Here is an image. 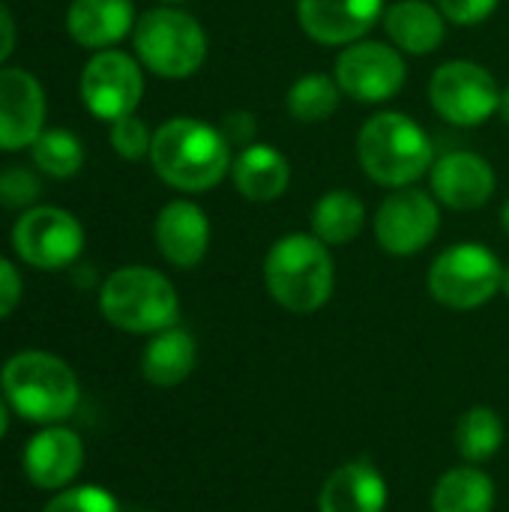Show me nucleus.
<instances>
[{
	"label": "nucleus",
	"instance_id": "1",
	"mask_svg": "<svg viewBox=\"0 0 509 512\" xmlns=\"http://www.w3.org/2000/svg\"><path fill=\"white\" fill-rule=\"evenodd\" d=\"M231 141L198 117H171L153 132L150 165L162 183L180 192H210L231 174Z\"/></svg>",
	"mask_w": 509,
	"mask_h": 512
},
{
	"label": "nucleus",
	"instance_id": "2",
	"mask_svg": "<svg viewBox=\"0 0 509 512\" xmlns=\"http://www.w3.org/2000/svg\"><path fill=\"white\" fill-rule=\"evenodd\" d=\"M357 162L366 177L387 189H405L435 165L429 132L402 111H381L357 132Z\"/></svg>",
	"mask_w": 509,
	"mask_h": 512
},
{
	"label": "nucleus",
	"instance_id": "3",
	"mask_svg": "<svg viewBox=\"0 0 509 512\" xmlns=\"http://www.w3.org/2000/svg\"><path fill=\"white\" fill-rule=\"evenodd\" d=\"M264 285L285 312L312 315L324 309L336 288L330 246L303 231L279 237L264 258Z\"/></svg>",
	"mask_w": 509,
	"mask_h": 512
},
{
	"label": "nucleus",
	"instance_id": "4",
	"mask_svg": "<svg viewBox=\"0 0 509 512\" xmlns=\"http://www.w3.org/2000/svg\"><path fill=\"white\" fill-rule=\"evenodd\" d=\"M0 387L9 408L39 426H54L66 420L78 408L81 396L78 378L69 363L45 351H21L6 360L0 372Z\"/></svg>",
	"mask_w": 509,
	"mask_h": 512
},
{
	"label": "nucleus",
	"instance_id": "5",
	"mask_svg": "<svg viewBox=\"0 0 509 512\" xmlns=\"http://www.w3.org/2000/svg\"><path fill=\"white\" fill-rule=\"evenodd\" d=\"M99 309L108 324L126 333H159L177 324L180 300L174 285L150 267L114 270L102 291Z\"/></svg>",
	"mask_w": 509,
	"mask_h": 512
},
{
	"label": "nucleus",
	"instance_id": "6",
	"mask_svg": "<svg viewBox=\"0 0 509 512\" xmlns=\"http://www.w3.org/2000/svg\"><path fill=\"white\" fill-rule=\"evenodd\" d=\"M135 54L159 78H192L207 60V33L195 15L159 6L135 21Z\"/></svg>",
	"mask_w": 509,
	"mask_h": 512
},
{
	"label": "nucleus",
	"instance_id": "7",
	"mask_svg": "<svg viewBox=\"0 0 509 512\" xmlns=\"http://www.w3.org/2000/svg\"><path fill=\"white\" fill-rule=\"evenodd\" d=\"M504 267L483 243H456L429 267V294L456 312L486 306L501 291Z\"/></svg>",
	"mask_w": 509,
	"mask_h": 512
},
{
	"label": "nucleus",
	"instance_id": "8",
	"mask_svg": "<svg viewBox=\"0 0 509 512\" xmlns=\"http://www.w3.org/2000/svg\"><path fill=\"white\" fill-rule=\"evenodd\" d=\"M429 102L435 114L453 126H483L501 108L495 75L474 60H447L432 72Z\"/></svg>",
	"mask_w": 509,
	"mask_h": 512
},
{
	"label": "nucleus",
	"instance_id": "9",
	"mask_svg": "<svg viewBox=\"0 0 509 512\" xmlns=\"http://www.w3.org/2000/svg\"><path fill=\"white\" fill-rule=\"evenodd\" d=\"M333 78L354 102L378 105L399 96L408 81V63L393 42L387 45L375 39H360L339 51L333 63Z\"/></svg>",
	"mask_w": 509,
	"mask_h": 512
},
{
	"label": "nucleus",
	"instance_id": "10",
	"mask_svg": "<svg viewBox=\"0 0 509 512\" xmlns=\"http://www.w3.org/2000/svg\"><path fill=\"white\" fill-rule=\"evenodd\" d=\"M375 240L387 255L408 258L423 252L441 231V207L432 192L405 186L393 189L375 213Z\"/></svg>",
	"mask_w": 509,
	"mask_h": 512
},
{
	"label": "nucleus",
	"instance_id": "11",
	"mask_svg": "<svg viewBox=\"0 0 509 512\" xmlns=\"http://www.w3.org/2000/svg\"><path fill=\"white\" fill-rule=\"evenodd\" d=\"M12 246L30 267L60 270L69 267L84 249L81 222L57 207H33L12 228Z\"/></svg>",
	"mask_w": 509,
	"mask_h": 512
},
{
	"label": "nucleus",
	"instance_id": "12",
	"mask_svg": "<svg viewBox=\"0 0 509 512\" xmlns=\"http://www.w3.org/2000/svg\"><path fill=\"white\" fill-rule=\"evenodd\" d=\"M144 93L141 66L123 51H99L81 72V99L99 120H120L135 114Z\"/></svg>",
	"mask_w": 509,
	"mask_h": 512
},
{
	"label": "nucleus",
	"instance_id": "13",
	"mask_svg": "<svg viewBox=\"0 0 509 512\" xmlns=\"http://www.w3.org/2000/svg\"><path fill=\"white\" fill-rule=\"evenodd\" d=\"M384 9L387 0H297V21L312 42L345 48L366 39Z\"/></svg>",
	"mask_w": 509,
	"mask_h": 512
},
{
	"label": "nucleus",
	"instance_id": "14",
	"mask_svg": "<svg viewBox=\"0 0 509 512\" xmlns=\"http://www.w3.org/2000/svg\"><path fill=\"white\" fill-rule=\"evenodd\" d=\"M429 183L435 201L459 213H474L486 207L498 189L495 168L474 150H450L438 156L429 171Z\"/></svg>",
	"mask_w": 509,
	"mask_h": 512
},
{
	"label": "nucleus",
	"instance_id": "15",
	"mask_svg": "<svg viewBox=\"0 0 509 512\" xmlns=\"http://www.w3.org/2000/svg\"><path fill=\"white\" fill-rule=\"evenodd\" d=\"M45 96L24 69H0V150H18L42 135Z\"/></svg>",
	"mask_w": 509,
	"mask_h": 512
},
{
	"label": "nucleus",
	"instance_id": "16",
	"mask_svg": "<svg viewBox=\"0 0 509 512\" xmlns=\"http://www.w3.org/2000/svg\"><path fill=\"white\" fill-rule=\"evenodd\" d=\"M84 465V444L78 432L66 426H45L27 441L24 450V471L33 486L39 489H63L69 486Z\"/></svg>",
	"mask_w": 509,
	"mask_h": 512
},
{
	"label": "nucleus",
	"instance_id": "17",
	"mask_svg": "<svg viewBox=\"0 0 509 512\" xmlns=\"http://www.w3.org/2000/svg\"><path fill=\"white\" fill-rule=\"evenodd\" d=\"M156 246L180 270H192L210 249V219L195 201H171L156 216Z\"/></svg>",
	"mask_w": 509,
	"mask_h": 512
},
{
	"label": "nucleus",
	"instance_id": "18",
	"mask_svg": "<svg viewBox=\"0 0 509 512\" xmlns=\"http://www.w3.org/2000/svg\"><path fill=\"white\" fill-rule=\"evenodd\" d=\"M234 189L255 204L279 201L291 186V162L273 144H246L231 162Z\"/></svg>",
	"mask_w": 509,
	"mask_h": 512
},
{
	"label": "nucleus",
	"instance_id": "19",
	"mask_svg": "<svg viewBox=\"0 0 509 512\" xmlns=\"http://www.w3.org/2000/svg\"><path fill=\"white\" fill-rule=\"evenodd\" d=\"M321 512H384L387 510V480L381 471L366 462L354 459L336 468L318 498Z\"/></svg>",
	"mask_w": 509,
	"mask_h": 512
},
{
	"label": "nucleus",
	"instance_id": "20",
	"mask_svg": "<svg viewBox=\"0 0 509 512\" xmlns=\"http://www.w3.org/2000/svg\"><path fill=\"white\" fill-rule=\"evenodd\" d=\"M387 39L411 57H426L441 48L447 36V18L438 6L426 0H396L381 18Z\"/></svg>",
	"mask_w": 509,
	"mask_h": 512
},
{
	"label": "nucleus",
	"instance_id": "21",
	"mask_svg": "<svg viewBox=\"0 0 509 512\" xmlns=\"http://www.w3.org/2000/svg\"><path fill=\"white\" fill-rule=\"evenodd\" d=\"M66 27L78 45L108 48L135 27V9L132 0H72Z\"/></svg>",
	"mask_w": 509,
	"mask_h": 512
},
{
	"label": "nucleus",
	"instance_id": "22",
	"mask_svg": "<svg viewBox=\"0 0 509 512\" xmlns=\"http://www.w3.org/2000/svg\"><path fill=\"white\" fill-rule=\"evenodd\" d=\"M195 360H198L195 339L180 327H168L153 333V339L147 342L141 357V372L153 387H177L192 375Z\"/></svg>",
	"mask_w": 509,
	"mask_h": 512
},
{
	"label": "nucleus",
	"instance_id": "23",
	"mask_svg": "<svg viewBox=\"0 0 509 512\" xmlns=\"http://www.w3.org/2000/svg\"><path fill=\"white\" fill-rule=\"evenodd\" d=\"M366 228V201L351 189H330L312 207V234L327 246H348Z\"/></svg>",
	"mask_w": 509,
	"mask_h": 512
},
{
	"label": "nucleus",
	"instance_id": "24",
	"mask_svg": "<svg viewBox=\"0 0 509 512\" xmlns=\"http://www.w3.org/2000/svg\"><path fill=\"white\" fill-rule=\"evenodd\" d=\"M492 510H495V483L486 471H480L474 465L447 471L432 492V512Z\"/></svg>",
	"mask_w": 509,
	"mask_h": 512
},
{
	"label": "nucleus",
	"instance_id": "25",
	"mask_svg": "<svg viewBox=\"0 0 509 512\" xmlns=\"http://www.w3.org/2000/svg\"><path fill=\"white\" fill-rule=\"evenodd\" d=\"M342 87L333 75L324 72H306L300 75L288 93H285V108L297 123H324L336 114L339 99H342Z\"/></svg>",
	"mask_w": 509,
	"mask_h": 512
},
{
	"label": "nucleus",
	"instance_id": "26",
	"mask_svg": "<svg viewBox=\"0 0 509 512\" xmlns=\"http://www.w3.org/2000/svg\"><path fill=\"white\" fill-rule=\"evenodd\" d=\"M504 435H507V429H504V420L498 417V411L480 405V408H471L459 420V426H456V450L462 453V459L468 465H483L501 450Z\"/></svg>",
	"mask_w": 509,
	"mask_h": 512
},
{
	"label": "nucleus",
	"instance_id": "27",
	"mask_svg": "<svg viewBox=\"0 0 509 512\" xmlns=\"http://www.w3.org/2000/svg\"><path fill=\"white\" fill-rule=\"evenodd\" d=\"M33 159L51 177H72V174H78V168L84 162V150L72 132L51 129L33 141Z\"/></svg>",
	"mask_w": 509,
	"mask_h": 512
},
{
	"label": "nucleus",
	"instance_id": "28",
	"mask_svg": "<svg viewBox=\"0 0 509 512\" xmlns=\"http://www.w3.org/2000/svg\"><path fill=\"white\" fill-rule=\"evenodd\" d=\"M45 512H120V504L102 486H75L54 495Z\"/></svg>",
	"mask_w": 509,
	"mask_h": 512
},
{
	"label": "nucleus",
	"instance_id": "29",
	"mask_svg": "<svg viewBox=\"0 0 509 512\" xmlns=\"http://www.w3.org/2000/svg\"><path fill=\"white\" fill-rule=\"evenodd\" d=\"M111 147L123 156V159H141L150 156L153 147V132L147 129V123L135 114L120 117L111 123Z\"/></svg>",
	"mask_w": 509,
	"mask_h": 512
},
{
	"label": "nucleus",
	"instance_id": "30",
	"mask_svg": "<svg viewBox=\"0 0 509 512\" xmlns=\"http://www.w3.org/2000/svg\"><path fill=\"white\" fill-rule=\"evenodd\" d=\"M498 3L501 0H438V9L444 12L450 24L477 27L498 9Z\"/></svg>",
	"mask_w": 509,
	"mask_h": 512
},
{
	"label": "nucleus",
	"instance_id": "31",
	"mask_svg": "<svg viewBox=\"0 0 509 512\" xmlns=\"http://www.w3.org/2000/svg\"><path fill=\"white\" fill-rule=\"evenodd\" d=\"M39 192V183L30 171L24 168H12L0 177V201L6 207H27Z\"/></svg>",
	"mask_w": 509,
	"mask_h": 512
},
{
	"label": "nucleus",
	"instance_id": "32",
	"mask_svg": "<svg viewBox=\"0 0 509 512\" xmlns=\"http://www.w3.org/2000/svg\"><path fill=\"white\" fill-rule=\"evenodd\" d=\"M18 300H21V276L6 258H0V321L18 306Z\"/></svg>",
	"mask_w": 509,
	"mask_h": 512
},
{
	"label": "nucleus",
	"instance_id": "33",
	"mask_svg": "<svg viewBox=\"0 0 509 512\" xmlns=\"http://www.w3.org/2000/svg\"><path fill=\"white\" fill-rule=\"evenodd\" d=\"M222 132L231 144H252L255 141V117L249 111H231L222 123Z\"/></svg>",
	"mask_w": 509,
	"mask_h": 512
},
{
	"label": "nucleus",
	"instance_id": "34",
	"mask_svg": "<svg viewBox=\"0 0 509 512\" xmlns=\"http://www.w3.org/2000/svg\"><path fill=\"white\" fill-rule=\"evenodd\" d=\"M12 48H15V21L9 9L0 3V63L12 54Z\"/></svg>",
	"mask_w": 509,
	"mask_h": 512
},
{
	"label": "nucleus",
	"instance_id": "35",
	"mask_svg": "<svg viewBox=\"0 0 509 512\" xmlns=\"http://www.w3.org/2000/svg\"><path fill=\"white\" fill-rule=\"evenodd\" d=\"M9 402H3V396H0V438L6 435V429H9V408H6Z\"/></svg>",
	"mask_w": 509,
	"mask_h": 512
},
{
	"label": "nucleus",
	"instance_id": "36",
	"mask_svg": "<svg viewBox=\"0 0 509 512\" xmlns=\"http://www.w3.org/2000/svg\"><path fill=\"white\" fill-rule=\"evenodd\" d=\"M498 114H501V120L509 126V87L501 90V108H498Z\"/></svg>",
	"mask_w": 509,
	"mask_h": 512
},
{
	"label": "nucleus",
	"instance_id": "37",
	"mask_svg": "<svg viewBox=\"0 0 509 512\" xmlns=\"http://www.w3.org/2000/svg\"><path fill=\"white\" fill-rule=\"evenodd\" d=\"M501 228L507 231V237H509V201L501 207Z\"/></svg>",
	"mask_w": 509,
	"mask_h": 512
},
{
	"label": "nucleus",
	"instance_id": "38",
	"mask_svg": "<svg viewBox=\"0 0 509 512\" xmlns=\"http://www.w3.org/2000/svg\"><path fill=\"white\" fill-rule=\"evenodd\" d=\"M501 291L509 297V267H504V279H501Z\"/></svg>",
	"mask_w": 509,
	"mask_h": 512
},
{
	"label": "nucleus",
	"instance_id": "39",
	"mask_svg": "<svg viewBox=\"0 0 509 512\" xmlns=\"http://www.w3.org/2000/svg\"><path fill=\"white\" fill-rule=\"evenodd\" d=\"M162 3H168V6H174V3H186V0H162Z\"/></svg>",
	"mask_w": 509,
	"mask_h": 512
}]
</instances>
